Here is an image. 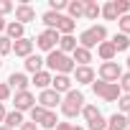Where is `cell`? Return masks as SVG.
<instances>
[{"label":"cell","mask_w":130,"mask_h":130,"mask_svg":"<svg viewBox=\"0 0 130 130\" xmlns=\"http://www.w3.org/2000/svg\"><path fill=\"white\" fill-rule=\"evenodd\" d=\"M102 13V5L97 3V0H87V5H84V18L87 21H97Z\"/></svg>","instance_id":"obj_23"},{"label":"cell","mask_w":130,"mask_h":130,"mask_svg":"<svg viewBox=\"0 0 130 130\" xmlns=\"http://www.w3.org/2000/svg\"><path fill=\"white\" fill-rule=\"evenodd\" d=\"M74 79H77V84H92L94 82V69L92 67H77Z\"/></svg>","instance_id":"obj_14"},{"label":"cell","mask_w":130,"mask_h":130,"mask_svg":"<svg viewBox=\"0 0 130 130\" xmlns=\"http://www.w3.org/2000/svg\"><path fill=\"white\" fill-rule=\"evenodd\" d=\"M13 54L21 56V59H28L33 54V38H21V41H13Z\"/></svg>","instance_id":"obj_12"},{"label":"cell","mask_w":130,"mask_h":130,"mask_svg":"<svg viewBox=\"0 0 130 130\" xmlns=\"http://www.w3.org/2000/svg\"><path fill=\"white\" fill-rule=\"evenodd\" d=\"M107 127H110V130H127V117L120 115V112H115V115L107 120Z\"/></svg>","instance_id":"obj_25"},{"label":"cell","mask_w":130,"mask_h":130,"mask_svg":"<svg viewBox=\"0 0 130 130\" xmlns=\"http://www.w3.org/2000/svg\"><path fill=\"white\" fill-rule=\"evenodd\" d=\"M41 21H43V26H46V28H54V31H56V26H59V21H61V13L46 10V13L41 15Z\"/></svg>","instance_id":"obj_26"},{"label":"cell","mask_w":130,"mask_h":130,"mask_svg":"<svg viewBox=\"0 0 130 130\" xmlns=\"http://www.w3.org/2000/svg\"><path fill=\"white\" fill-rule=\"evenodd\" d=\"M48 10H54V13L67 10V0H48Z\"/></svg>","instance_id":"obj_37"},{"label":"cell","mask_w":130,"mask_h":130,"mask_svg":"<svg viewBox=\"0 0 130 130\" xmlns=\"http://www.w3.org/2000/svg\"><path fill=\"white\" fill-rule=\"evenodd\" d=\"M43 64H46V67H48L54 74H74V69H77V64L72 61V56L61 54L59 48L48 51V56L43 59Z\"/></svg>","instance_id":"obj_1"},{"label":"cell","mask_w":130,"mask_h":130,"mask_svg":"<svg viewBox=\"0 0 130 130\" xmlns=\"http://www.w3.org/2000/svg\"><path fill=\"white\" fill-rule=\"evenodd\" d=\"M107 130H110V127H107Z\"/></svg>","instance_id":"obj_50"},{"label":"cell","mask_w":130,"mask_h":130,"mask_svg":"<svg viewBox=\"0 0 130 130\" xmlns=\"http://www.w3.org/2000/svg\"><path fill=\"white\" fill-rule=\"evenodd\" d=\"M18 130H38V125H36V122H31V120H28V122H23V125H21V127H18Z\"/></svg>","instance_id":"obj_41"},{"label":"cell","mask_w":130,"mask_h":130,"mask_svg":"<svg viewBox=\"0 0 130 130\" xmlns=\"http://www.w3.org/2000/svg\"><path fill=\"white\" fill-rule=\"evenodd\" d=\"M28 112H31V122H36V125H38V120H41V117L46 115V110H43L41 105H33V107H31Z\"/></svg>","instance_id":"obj_34"},{"label":"cell","mask_w":130,"mask_h":130,"mask_svg":"<svg viewBox=\"0 0 130 130\" xmlns=\"http://www.w3.org/2000/svg\"><path fill=\"white\" fill-rule=\"evenodd\" d=\"M38 125H41L43 130H54V127L59 125V117H56V112H54V110H46V115L38 120Z\"/></svg>","instance_id":"obj_24"},{"label":"cell","mask_w":130,"mask_h":130,"mask_svg":"<svg viewBox=\"0 0 130 130\" xmlns=\"http://www.w3.org/2000/svg\"><path fill=\"white\" fill-rule=\"evenodd\" d=\"M112 46H115V51H130V36L115 33V38H112Z\"/></svg>","instance_id":"obj_27"},{"label":"cell","mask_w":130,"mask_h":130,"mask_svg":"<svg viewBox=\"0 0 130 130\" xmlns=\"http://www.w3.org/2000/svg\"><path fill=\"white\" fill-rule=\"evenodd\" d=\"M23 64H26V72H31V74L43 72V56H38V54H31Z\"/></svg>","instance_id":"obj_19"},{"label":"cell","mask_w":130,"mask_h":130,"mask_svg":"<svg viewBox=\"0 0 130 130\" xmlns=\"http://www.w3.org/2000/svg\"><path fill=\"white\" fill-rule=\"evenodd\" d=\"M125 64H127V72H130V56H127V61H125Z\"/></svg>","instance_id":"obj_44"},{"label":"cell","mask_w":130,"mask_h":130,"mask_svg":"<svg viewBox=\"0 0 130 130\" xmlns=\"http://www.w3.org/2000/svg\"><path fill=\"white\" fill-rule=\"evenodd\" d=\"M5 31V18H0V33Z\"/></svg>","instance_id":"obj_43"},{"label":"cell","mask_w":130,"mask_h":130,"mask_svg":"<svg viewBox=\"0 0 130 130\" xmlns=\"http://www.w3.org/2000/svg\"><path fill=\"white\" fill-rule=\"evenodd\" d=\"M5 115H8V110H5V105H3V102H0V122L5 120Z\"/></svg>","instance_id":"obj_42"},{"label":"cell","mask_w":130,"mask_h":130,"mask_svg":"<svg viewBox=\"0 0 130 130\" xmlns=\"http://www.w3.org/2000/svg\"><path fill=\"white\" fill-rule=\"evenodd\" d=\"M117 28H120V33H122V36H130V13L117 18Z\"/></svg>","instance_id":"obj_30"},{"label":"cell","mask_w":130,"mask_h":130,"mask_svg":"<svg viewBox=\"0 0 130 130\" xmlns=\"http://www.w3.org/2000/svg\"><path fill=\"white\" fill-rule=\"evenodd\" d=\"M102 41H107V28H105V26H89V28H84V31L79 33V46L87 48V51H92V48L100 46Z\"/></svg>","instance_id":"obj_2"},{"label":"cell","mask_w":130,"mask_h":130,"mask_svg":"<svg viewBox=\"0 0 130 130\" xmlns=\"http://www.w3.org/2000/svg\"><path fill=\"white\" fill-rule=\"evenodd\" d=\"M125 117H127V127H130V112H127V115H125Z\"/></svg>","instance_id":"obj_45"},{"label":"cell","mask_w":130,"mask_h":130,"mask_svg":"<svg viewBox=\"0 0 130 130\" xmlns=\"http://www.w3.org/2000/svg\"><path fill=\"white\" fill-rule=\"evenodd\" d=\"M87 127H89V130H107V120H105V117L100 115L97 120H92V122H87Z\"/></svg>","instance_id":"obj_36"},{"label":"cell","mask_w":130,"mask_h":130,"mask_svg":"<svg viewBox=\"0 0 130 130\" xmlns=\"http://www.w3.org/2000/svg\"><path fill=\"white\" fill-rule=\"evenodd\" d=\"M0 18H3V15H0Z\"/></svg>","instance_id":"obj_48"},{"label":"cell","mask_w":130,"mask_h":130,"mask_svg":"<svg viewBox=\"0 0 130 130\" xmlns=\"http://www.w3.org/2000/svg\"><path fill=\"white\" fill-rule=\"evenodd\" d=\"M72 61L77 64V67H89V61H92V51H87V48L77 46V48H74V54H72Z\"/></svg>","instance_id":"obj_17"},{"label":"cell","mask_w":130,"mask_h":130,"mask_svg":"<svg viewBox=\"0 0 130 130\" xmlns=\"http://www.w3.org/2000/svg\"><path fill=\"white\" fill-rule=\"evenodd\" d=\"M5 54H13V41L8 36H0V56H5Z\"/></svg>","instance_id":"obj_33"},{"label":"cell","mask_w":130,"mask_h":130,"mask_svg":"<svg viewBox=\"0 0 130 130\" xmlns=\"http://www.w3.org/2000/svg\"><path fill=\"white\" fill-rule=\"evenodd\" d=\"M8 97H10V87H8L5 82H0V102H5Z\"/></svg>","instance_id":"obj_39"},{"label":"cell","mask_w":130,"mask_h":130,"mask_svg":"<svg viewBox=\"0 0 130 130\" xmlns=\"http://www.w3.org/2000/svg\"><path fill=\"white\" fill-rule=\"evenodd\" d=\"M0 130H10V127H5V125H0Z\"/></svg>","instance_id":"obj_46"},{"label":"cell","mask_w":130,"mask_h":130,"mask_svg":"<svg viewBox=\"0 0 130 130\" xmlns=\"http://www.w3.org/2000/svg\"><path fill=\"white\" fill-rule=\"evenodd\" d=\"M36 105H41L43 110H54V107H59V105H61V94H56V92L48 87V89H43V92L38 94Z\"/></svg>","instance_id":"obj_7"},{"label":"cell","mask_w":130,"mask_h":130,"mask_svg":"<svg viewBox=\"0 0 130 130\" xmlns=\"http://www.w3.org/2000/svg\"><path fill=\"white\" fill-rule=\"evenodd\" d=\"M51 79H54V74L43 69V72H38V74H33V79H31V84H33V87H38V89L43 92V89H48V87H51Z\"/></svg>","instance_id":"obj_15"},{"label":"cell","mask_w":130,"mask_h":130,"mask_svg":"<svg viewBox=\"0 0 130 130\" xmlns=\"http://www.w3.org/2000/svg\"><path fill=\"white\" fill-rule=\"evenodd\" d=\"M77 46H79V43H77V38H74V36H61V38H59V51H61V54H67V56H69V54H74V48H77Z\"/></svg>","instance_id":"obj_22"},{"label":"cell","mask_w":130,"mask_h":130,"mask_svg":"<svg viewBox=\"0 0 130 130\" xmlns=\"http://www.w3.org/2000/svg\"><path fill=\"white\" fill-rule=\"evenodd\" d=\"M0 67H3V56H0Z\"/></svg>","instance_id":"obj_47"},{"label":"cell","mask_w":130,"mask_h":130,"mask_svg":"<svg viewBox=\"0 0 130 130\" xmlns=\"http://www.w3.org/2000/svg\"><path fill=\"white\" fill-rule=\"evenodd\" d=\"M10 10H13V3H10V0H0V15L5 18Z\"/></svg>","instance_id":"obj_38"},{"label":"cell","mask_w":130,"mask_h":130,"mask_svg":"<svg viewBox=\"0 0 130 130\" xmlns=\"http://www.w3.org/2000/svg\"><path fill=\"white\" fill-rule=\"evenodd\" d=\"M74 28H77V21H72L69 15H61V21H59V26H56L59 36H72Z\"/></svg>","instance_id":"obj_20"},{"label":"cell","mask_w":130,"mask_h":130,"mask_svg":"<svg viewBox=\"0 0 130 130\" xmlns=\"http://www.w3.org/2000/svg\"><path fill=\"white\" fill-rule=\"evenodd\" d=\"M59 31H54V28H43L41 33H38V38H36V46L41 48V51H54L56 46H59Z\"/></svg>","instance_id":"obj_6"},{"label":"cell","mask_w":130,"mask_h":130,"mask_svg":"<svg viewBox=\"0 0 130 130\" xmlns=\"http://www.w3.org/2000/svg\"><path fill=\"white\" fill-rule=\"evenodd\" d=\"M127 130H130V127H127Z\"/></svg>","instance_id":"obj_49"},{"label":"cell","mask_w":130,"mask_h":130,"mask_svg":"<svg viewBox=\"0 0 130 130\" xmlns=\"http://www.w3.org/2000/svg\"><path fill=\"white\" fill-rule=\"evenodd\" d=\"M13 105H15V110H18V112H28V110L36 105V97H33V92H31V89H26V92H15Z\"/></svg>","instance_id":"obj_8"},{"label":"cell","mask_w":130,"mask_h":130,"mask_svg":"<svg viewBox=\"0 0 130 130\" xmlns=\"http://www.w3.org/2000/svg\"><path fill=\"white\" fill-rule=\"evenodd\" d=\"M112 5H115V10H117V18L130 13V3H127V0H112Z\"/></svg>","instance_id":"obj_31"},{"label":"cell","mask_w":130,"mask_h":130,"mask_svg":"<svg viewBox=\"0 0 130 130\" xmlns=\"http://www.w3.org/2000/svg\"><path fill=\"white\" fill-rule=\"evenodd\" d=\"M84 5H87V0H72V3H67L69 18H72V21H79V18H84Z\"/></svg>","instance_id":"obj_16"},{"label":"cell","mask_w":130,"mask_h":130,"mask_svg":"<svg viewBox=\"0 0 130 130\" xmlns=\"http://www.w3.org/2000/svg\"><path fill=\"white\" fill-rule=\"evenodd\" d=\"M97 54H100V59H102V61H115V56H117V51H115L112 41H102V43L97 46Z\"/></svg>","instance_id":"obj_18"},{"label":"cell","mask_w":130,"mask_h":130,"mask_svg":"<svg viewBox=\"0 0 130 130\" xmlns=\"http://www.w3.org/2000/svg\"><path fill=\"white\" fill-rule=\"evenodd\" d=\"M5 36L10 41H21V38H26V26H21L18 21H10V23H5Z\"/></svg>","instance_id":"obj_13"},{"label":"cell","mask_w":130,"mask_h":130,"mask_svg":"<svg viewBox=\"0 0 130 130\" xmlns=\"http://www.w3.org/2000/svg\"><path fill=\"white\" fill-rule=\"evenodd\" d=\"M100 115H102V112L97 110V105H84V107H82V117H84L87 122H92V120H97Z\"/></svg>","instance_id":"obj_28"},{"label":"cell","mask_w":130,"mask_h":130,"mask_svg":"<svg viewBox=\"0 0 130 130\" xmlns=\"http://www.w3.org/2000/svg\"><path fill=\"white\" fill-rule=\"evenodd\" d=\"M56 130H84V127H79V125H72V122H59V125H56Z\"/></svg>","instance_id":"obj_40"},{"label":"cell","mask_w":130,"mask_h":130,"mask_svg":"<svg viewBox=\"0 0 130 130\" xmlns=\"http://www.w3.org/2000/svg\"><path fill=\"white\" fill-rule=\"evenodd\" d=\"M100 15H102L105 21H117V10H115V5H112V0L102 5V13H100Z\"/></svg>","instance_id":"obj_29"},{"label":"cell","mask_w":130,"mask_h":130,"mask_svg":"<svg viewBox=\"0 0 130 130\" xmlns=\"http://www.w3.org/2000/svg\"><path fill=\"white\" fill-rule=\"evenodd\" d=\"M8 87H10V92L15 89V92H26L28 87H31V79L23 74V72H13L10 77H8V82H5Z\"/></svg>","instance_id":"obj_11"},{"label":"cell","mask_w":130,"mask_h":130,"mask_svg":"<svg viewBox=\"0 0 130 130\" xmlns=\"http://www.w3.org/2000/svg\"><path fill=\"white\" fill-rule=\"evenodd\" d=\"M117 87H120V92H122V94H130V72H122V77H120Z\"/></svg>","instance_id":"obj_32"},{"label":"cell","mask_w":130,"mask_h":130,"mask_svg":"<svg viewBox=\"0 0 130 130\" xmlns=\"http://www.w3.org/2000/svg\"><path fill=\"white\" fill-rule=\"evenodd\" d=\"M117 107H120V115H127L130 112V94H120Z\"/></svg>","instance_id":"obj_35"},{"label":"cell","mask_w":130,"mask_h":130,"mask_svg":"<svg viewBox=\"0 0 130 130\" xmlns=\"http://www.w3.org/2000/svg\"><path fill=\"white\" fill-rule=\"evenodd\" d=\"M72 77L69 74H54V79H51V89L56 92V94H67V92H72Z\"/></svg>","instance_id":"obj_9"},{"label":"cell","mask_w":130,"mask_h":130,"mask_svg":"<svg viewBox=\"0 0 130 130\" xmlns=\"http://www.w3.org/2000/svg\"><path fill=\"white\" fill-rule=\"evenodd\" d=\"M13 10H15V21H18L21 26H26V23L36 21V8H33V5H28V3H21V5H15Z\"/></svg>","instance_id":"obj_10"},{"label":"cell","mask_w":130,"mask_h":130,"mask_svg":"<svg viewBox=\"0 0 130 130\" xmlns=\"http://www.w3.org/2000/svg\"><path fill=\"white\" fill-rule=\"evenodd\" d=\"M26 120H23V112H18V110H13V112H8L5 115V120H3V125L5 127H10V130H15V127H21Z\"/></svg>","instance_id":"obj_21"},{"label":"cell","mask_w":130,"mask_h":130,"mask_svg":"<svg viewBox=\"0 0 130 130\" xmlns=\"http://www.w3.org/2000/svg\"><path fill=\"white\" fill-rule=\"evenodd\" d=\"M97 74H100V79H102V82L117 84V82H120V77H122V67H120L117 61H102Z\"/></svg>","instance_id":"obj_5"},{"label":"cell","mask_w":130,"mask_h":130,"mask_svg":"<svg viewBox=\"0 0 130 130\" xmlns=\"http://www.w3.org/2000/svg\"><path fill=\"white\" fill-rule=\"evenodd\" d=\"M92 92H94L97 97H102L105 102H117L120 94H122L117 84H110V82H102V79H100V82H92Z\"/></svg>","instance_id":"obj_4"},{"label":"cell","mask_w":130,"mask_h":130,"mask_svg":"<svg viewBox=\"0 0 130 130\" xmlns=\"http://www.w3.org/2000/svg\"><path fill=\"white\" fill-rule=\"evenodd\" d=\"M61 112L67 115V117H77V115H82V107H84V94L79 92V89H72V92H67L61 97Z\"/></svg>","instance_id":"obj_3"}]
</instances>
